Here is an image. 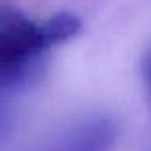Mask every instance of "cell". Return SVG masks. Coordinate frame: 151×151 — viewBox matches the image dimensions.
<instances>
[{
	"mask_svg": "<svg viewBox=\"0 0 151 151\" xmlns=\"http://www.w3.org/2000/svg\"><path fill=\"white\" fill-rule=\"evenodd\" d=\"M73 13H59L43 22L30 20L11 6L0 9V84L2 89L25 82L41 57L80 32Z\"/></svg>",
	"mask_w": 151,
	"mask_h": 151,
	"instance_id": "obj_1",
	"label": "cell"
},
{
	"mask_svg": "<svg viewBox=\"0 0 151 151\" xmlns=\"http://www.w3.org/2000/svg\"><path fill=\"white\" fill-rule=\"evenodd\" d=\"M116 140V126L105 117H93L66 130L39 151H109Z\"/></svg>",
	"mask_w": 151,
	"mask_h": 151,
	"instance_id": "obj_2",
	"label": "cell"
},
{
	"mask_svg": "<svg viewBox=\"0 0 151 151\" xmlns=\"http://www.w3.org/2000/svg\"><path fill=\"white\" fill-rule=\"evenodd\" d=\"M147 84H149V93H151V55H149V59H147Z\"/></svg>",
	"mask_w": 151,
	"mask_h": 151,
	"instance_id": "obj_3",
	"label": "cell"
}]
</instances>
